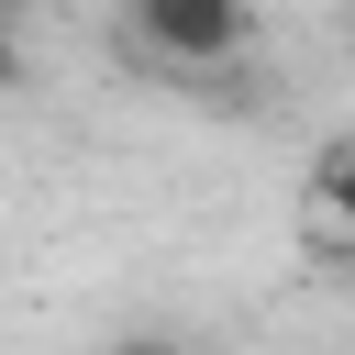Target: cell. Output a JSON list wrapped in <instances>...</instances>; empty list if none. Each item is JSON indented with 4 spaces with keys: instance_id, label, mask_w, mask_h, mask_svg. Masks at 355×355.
Instances as JSON below:
<instances>
[{
    "instance_id": "4",
    "label": "cell",
    "mask_w": 355,
    "mask_h": 355,
    "mask_svg": "<svg viewBox=\"0 0 355 355\" xmlns=\"http://www.w3.org/2000/svg\"><path fill=\"white\" fill-rule=\"evenodd\" d=\"M111 355H178V344H166V333H133V344H111Z\"/></svg>"
},
{
    "instance_id": "3",
    "label": "cell",
    "mask_w": 355,
    "mask_h": 355,
    "mask_svg": "<svg viewBox=\"0 0 355 355\" xmlns=\"http://www.w3.org/2000/svg\"><path fill=\"white\" fill-rule=\"evenodd\" d=\"M0 89H22V44H11V22H0Z\"/></svg>"
},
{
    "instance_id": "2",
    "label": "cell",
    "mask_w": 355,
    "mask_h": 355,
    "mask_svg": "<svg viewBox=\"0 0 355 355\" xmlns=\"http://www.w3.org/2000/svg\"><path fill=\"white\" fill-rule=\"evenodd\" d=\"M311 222H322L333 244H355V133L311 155Z\"/></svg>"
},
{
    "instance_id": "6",
    "label": "cell",
    "mask_w": 355,
    "mask_h": 355,
    "mask_svg": "<svg viewBox=\"0 0 355 355\" xmlns=\"http://www.w3.org/2000/svg\"><path fill=\"white\" fill-rule=\"evenodd\" d=\"M344 33H355V11H344Z\"/></svg>"
},
{
    "instance_id": "5",
    "label": "cell",
    "mask_w": 355,
    "mask_h": 355,
    "mask_svg": "<svg viewBox=\"0 0 355 355\" xmlns=\"http://www.w3.org/2000/svg\"><path fill=\"white\" fill-rule=\"evenodd\" d=\"M11 11H22V0H0V22H11Z\"/></svg>"
},
{
    "instance_id": "1",
    "label": "cell",
    "mask_w": 355,
    "mask_h": 355,
    "mask_svg": "<svg viewBox=\"0 0 355 355\" xmlns=\"http://www.w3.org/2000/svg\"><path fill=\"white\" fill-rule=\"evenodd\" d=\"M122 22H133V55L166 78L244 67V44H255V0H122Z\"/></svg>"
}]
</instances>
